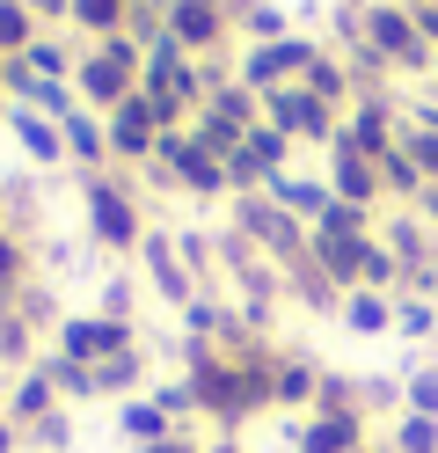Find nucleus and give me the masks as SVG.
Returning <instances> with one entry per match:
<instances>
[{"label": "nucleus", "instance_id": "obj_1", "mask_svg": "<svg viewBox=\"0 0 438 453\" xmlns=\"http://www.w3.org/2000/svg\"><path fill=\"white\" fill-rule=\"evenodd\" d=\"M183 380L197 395V424L204 432H234L242 439L249 424L271 410V373H249V365H234V351L219 344H197V336H183Z\"/></svg>", "mask_w": 438, "mask_h": 453}, {"label": "nucleus", "instance_id": "obj_2", "mask_svg": "<svg viewBox=\"0 0 438 453\" xmlns=\"http://www.w3.org/2000/svg\"><path fill=\"white\" fill-rule=\"evenodd\" d=\"M81 226H88V242L110 249V257H139V242H146V205H139V183L132 176H117V168H96V176H81Z\"/></svg>", "mask_w": 438, "mask_h": 453}, {"label": "nucleus", "instance_id": "obj_3", "mask_svg": "<svg viewBox=\"0 0 438 453\" xmlns=\"http://www.w3.org/2000/svg\"><path fill=\"white\" fill-rule=\"evenodd\" d=\"M227 226H234L242 242H256L278 271H285V264H300V257H307V234H314V226H307V219H292L271 190H242V197H227Z\"/></svg>", "mask_w": 438, "mask_h": 453}, {"label": "nucleus", "instance_id": "obj_4", "mask_svg": "<svg viewBox=\"0 0 438 453\" xmlns=\"http://www.w3.org/2000/svg\"><path fill=\"white\" fill-rule=\"evenodd\" d=\"M139 66H146V44H139V37H103V44L81 51L73 96H81L88 110H117L125 96H139Z\"/></svg>", "mask_w": 438, "mask_h": 453}, {"label": "nucleus", "instance_id": "obj_5", "mask_svg": "<svg viewBox=\"0 0 438 453\" xmlns=\"http://www.w3.org/2000/svg\"><path fill=\"white\" fill-rule=\"evenodd\" d=\"M358 22H365V44H373L395 73H424V81H431V59H438V51H431V37L417 30L409 0H365Z\"/></svg>", "mask_w": 438, "mask_h": 453}, {"label": "nucleus", "instance_id": "obj_6", "mask_svg": "<svg viewBox=\"0 0 438 453\" xmlns=\"http://www.w3.org/2000/svg\"><path fill=\"white\" fill-rule=\"evenodd\" d=\"M263 125H278L292 147L329 154V147H336V132H343V110H329L314 88H300V81H285V88H271V96H263Z\"/></svg>", "mask_w": 438, "mask_h": 453}, {"label": "nucleus", "instance_id": "obj_7", "mask_svg": "<svg viewBox=\"0 0 438 453\" xmlns=\"http://www.w3.org/2000/svg\"><path fill=\"white\" fill-rule=\"evenodd\" d=\"M314 51H321V37H307V30H292L278 44H242V51H234V81L256 88V96H271V88H285V81L307 73Z\"/></svg>", "mask_w": 438, "mask_h": 453}, {"label": "nucleus", "instance_id": "obj_8", "mask_svg": "<svg viewBox=\"0 0 438 453\" xmlns=\"http://www.w3.org/2000/svg\"><path fill=\"white\" fill-rule=\"evenodd\" d=\"M139 278H146V293H161L168 307H175V315H183V307L204 293L197 286V271L183 264V249H175V226H146V242H139Z\"/></svg>", "mask_w": 438, "mask_h": 453}, {"label": "nucleus", "instance_id": "obj_9", "mask_svg": "<svg viewBox=\"0 0 438 453\" xmlns=\"http://www.w3.org/2000/svg\"><path fill=\"white\" fill-rule=\"evenodd\" d=\"M103 132H110V168H146L161 147V118L146 96H125L117 110H103Z\"/></svg>", "mask_w": 438, "mask_h": 453}, {"label": "nucleus", "instance_id": "obj_10", "mask_svg": "<svg viewBox=\"0 0 438 453\" xmlns=\"http://www.w3.org/2000/svg\"><path fill=\"white\" fill-rule=\"evenodd\" d=\"M58 351H73V358H88V365H103V358H117V351H132V344H146L139 336V322H117V315H66L58 322V336H51Z\"/></svg>", "mask_w": 438, "mask_h": 453}, {"label": "nucleus", "instance_id": "obj_11", "mask_svg": "<svg viewBox=\"0 0 438 453\" xmlns=\"http://www.w3.org/2000/svg\"><path fill=\"white\" fill-rule=\"evenodd\" d=\"M336 139L380 161V154H388L395 139H402V103H395V96H358V103L343 110V132H336Z\"/></svg>", "mask_w": 438, "mask_h": 453}, {"label": "nucleus", "instance_id": "obj_12", "mask_svg": "<svg viewBox=\"0 0 438 453\" xmlns=\"http://www.w3.org/2000/svg\"><path fill=\"white\" fill-rule=\"evenodd\" d=\"M321 176H329V190L343 197V205H373V212H388V190H380V161L358 154V147H336L321 154Z\"/></svg>", "mask_w": 438, "mask_h": 453}, {"label": "nucleus", "instance_id": "obj_13", "mask_svg": "<svg viewBox=\"0 0 438 453\" xmlns=\"http://www.w3.org/2000/svg\"><path fill=\"white\" fill-rule=\"evenodd\" d=\"M380 249L402 264V278L409 271H424V264H438V234L424 226V212L417 205H395V212H380Z\"/></svg>", "mask_w": 438, "mask_h": 453}, {"label": "nucleus", "instance_id": "obj_14", "mask_svg": "<svg viewBox=\"0 0 438 453\" xmlns=\"http://www.w3.org/2000/svg\"><path fill=\"white\" fill-rule=\"evenodd\" d=\"M314 395H321V358L285 344L278 373H271V410H285V417H307V410H314Z\"/></svg>", "mask_w": 438, "mask_h": 453}, {"label": "nucleus", "instance_id": "obj_15", "mask_svg": "<svg viewBox=\"0 0 438 453\" xmlns=\"http://www.w3.org/2000/svg\"><path fill=\"white\" fill-rule=\"evenodd\" d=\"M8 139L22 147L29 168H66V132H58V118H44V110H8Z\"/></svg>", "mask_w": 438, "mask_h": 453}, {"label": "nucleus", "instance_id": "obj_16", "mask_svg": "<svg viewBox=\"0 0 438 453\" xmlns=\"http://www.w3.org/2000/svg\"><path fill=\"white\" fill-rule=\"evenodd\" d=\"M365 446V417L350 410H307L300 417V446L292 453H358Z\"/></svg>", "mask_w": 438, "mask_h": 453}, {"label": "nucleus", "instance_id": "obj_17", "mask_svg": "<svg viewBox=\"0 0 438 453\" xmlns=\"http://www.w3.org/2000/svg\"><path fill=\"white\" fill-rule=\"evenodd\" d=\"M154 388V358H146V344H132V351H117V358H103L96 365V403H132V395H146Z\"/></svg>", "mask_w": 438, "mask_h": 453}, {"label": "nucleus", "instance_id": "obj_18", "mask_svg": "<svg viewBox=\"0 0 438 453\" xmlns=\"http://www.w3.org/2000/svg\"><path fill=\"white\" fill-rule=\"evenodd\" d=\"M58 132H66V161L81 168V176H96V168H110V132H103V110H66L58 118Z\"/></svg>", "mask_w": 438, "mask_h": 453}, {"label": "nucleus", "instance_id": "obj_19", "mask_svg": "<svg viewBox=\"0 0 438 453\" xmlns=\"http://www.w3.org/2000/svg\"><path fill=\"white\" fill-rule=\"evenodd\" d=\"M285 307H300V315H336V307H343V286H336L314 257H300V264H285Z\"/></svg>", "mask_w": 438, "mask_h": 453}, {"label": "nucleus", "instance_id": "obj_20", "mask_svg": "<svg viewBox=\"0 0 438 453\" xmlns=\"http://www.w3.org/2000/svg\"><path fill=\"white\" fill-rule=\"evenodd\" d=\"M51 410H66V403H58V388L44 380V365H29V373H15V380H8V403H0V417H8L15 432H29V424H44Z\"/></svg>", "mask_w": 438, "mask_h": 453}, {"label": "nucleus", "instance_id": "obj_21", "mask_svg": "<svg viewBox=\"0 0 438 453\" xmlns=\"http://www.w3.org/2000/svg\"><path fill=\"white\" fill-rule=\"evenodd\" d=\"M271 197H278L292 219H307V226L336 205V190H329V176H321V168H314V176H307V168H285V176H271Z\"/></svg>", "mask_w": 438, "mask_h": 453}, {"label": "nucleus", "instance_id": "obj_22", "mask_svg": "<svg viewBox=\"0 0 438 453\" xmlns=\"http://www.w3.org/2000/svg\"><path fill=\"white\" fill-rule=\"evenodd\" d=\"M132 22V0H66V30L81 44H103V37H125Z\"/></svg>", "mask_w": 438, "mask_h": 453}, {"label": "nucleus", "instance_id": "obj_23", "mask_svg": "<svg viewBox=\"0 0 438 453\" xmlns=\"http://www.w3.org/2000/svg\"><path fill=\"white\" fill-rule=\"evenodd\" d=\"M336 322H343L350 336H395V293H373V286H358V293H343V307H336Z\"/></svg>", "mask_w": 438, "mask_h": 453}, {"label": "nucleus", "instance_id": "obj_24", "mask_svg": "<svg viewBox=\"0 0 438 453\" xmlns=\"http://www.w3.org/2000/svg\"><path fill=\"white\" fill-rule=\"evenodd\" d=\"M37 365H44V380L58 388V403H66V410L96 403V365H88V358H73V351H58V344H51Z\"/></svg>", "mask_w": 438, "mask_h": 453}, {"label": "nucleus", "instance_id": "obj_25", "mask_svg": "<svg viewBox=\"0 0 438 453\" xmlns=\"http://www.w3.org/2000/svg\"><path fill=\"white\" fill-rule=\"evenodd\" d=\"M300 88H314V96L329 103V110H350V103H358V88H350V66H343V51H329V44H321L314 59H307Z\"/></svg>", "mask_w": 438, "mask_h": 453}, {"label": "nucleus", "instance_id": "obj_26", "mask_svg": "<svg viewBox=\"0 0 438 453\" xmlns=\"http://www.w3.org/2000/svg\"><path fill=\"white\" fill-rule=\"evenodd\" d=\"M161 432H175V424H168V410L154 403V388L132 395V403H117V439H125V446H146V439H161Z\"/></svg>", "mask_w": 438, "mask_h": 453}, {"label": "nucleus", "instance_id": "obj_27", "mask_svg": "<svg viewBox=\"0 0 438 453\" xmlns=\"http://www.w3.org/2000/svg\"><path fill=\"white\" fill-rule=\"evenodd\" d=\"M292 30H300V22H292L285 0H256V8L234 22V37H242V44H278V37H292Z\"/></svg>", "mask_w": 438, "mask_h": 453}, {"label": "nucleus", "instance_id": "obj_28", "mask_svg": "<svg viewBox=\"0 0 438 453\" xmlns=\"http://www.w3.org/2000/svg\"><path fill=\"white\" fill-rule=\"evenodd\" d=\"M424 168L417 161H409L402 147H388V154H380V190H388V205H417V197H424Z\"/></svg>", "mask_w": 438, "mask_h": 453}, {"label": "nucleus", "instance_id": "obj_29", "mask_svg": "<svg viewBox=\"0 0 438 453\" xmlns=\"http://www.w3.org/2000/svg\"><path fill=\"white\" fill-rule=\"evenodd\" d=\"M395 336L431 351V336H438V300H424V293H395Z\"/></svg>", "mask_w": 438, "mask_h": 453}, {"label": "nucleus", "instance_id": "obj_30", "mask_svg": "<svg viewBox=\"0 0 438 453\" xmlns=\"http://www.w3.org/2000/svg\"><path fill=\"white\" fill-rule=\"evenodd\" d=\"M402 410H417V417H438V358H409L402 365Z\"/></svg>", "mask_w": 438, "mask_h": 453}, {"label": "nucleus", "instance_id": "obj_31", "mask_svg": "<svg viewBox=\"0 0 438 453\" xmlns=\"http://www.w3.org/2000/svg\"><path fill=\"white\" fill-rule=\"evenodd\" d=\"M242 147H249V161L263 168V183H271V176H285V168H292V154H300V147H292V139H285L278 125H256V132L242 139Z\"/></svg>", "mask_w": 438, "mask_h": 453}, {"label": "nucleus", "instance_id": "obj_32", "mask_svg": "<svg viewBox=\"0 0 438 453\" xmlns=\"http://www.w3.org/2000/svg\"><path fill=\"white\" fill-rule=\"evenodd\" d=\"M15 315H22L29 329H51V336H58V322H66V307H58V286H44V278H29V286L15 293Z\"/></svg>", "mask_w": 438, "mask_h": 453}, {"label": "nucleus", "instance_id": "obj_33", "mask_svg": "<svg viewBox=\"0 0 438 453\" xmlns=\"http://www.w3.org/2000/svg\"><path fill=\"white\" fill-rule=\"evenodd\" d=\"M73 446H81L73 410H51L44 424H29V432H22V453H73Z\"/></svg>", "mask_w": 438, "mask_h": 453}, {"label": "nucleus", "instance_id": "obj_34", "mask_svg": "<svg viewBox=\"0 0 438 453\" xmlns=\"http://www.w3.org/2000/svg\"><path fill=\"white\" fill-rule=\"evenodd\" d=\"M388 453H438V417L402 410V417L388 424Z\"/></svg>", "mask_w": 438, "mask_h": 453}, {"label": "nucleus", "instance_id": "obj_35", "mask_svg": "<svg viewBox=\"0 0 438 453\" xmlns=\"http://www.w3.org/2000/svg\"><path fill=\"white\" fill-rule=\"evenodd\" d=\"M37 30H44V22L29 15V0H0V51H8V59L37 44Z\"/></svg>", "mask_w": 438, "mask_h": 453}, {"label": "nucleus", "instance_id": "obj_36", "mask_svg": "<svg viewBox=\"0 0 438 453\" xmlns=\"http://www.w3.org/2000/svg\"><path fill=\"white\" fill-rule=\"evenodd\" d=\"M37 358H44L37 351V329H29L22 315H0V365H22V373H29Z\"/></svg>", "mask_w": 438, "mask_h": 453}, {"label": "nucleus", "instance_id": "obj_37", "mask_svg": "<svg viewBox=\"0 0 438 453\" xmlns=\"http://www.w3.org/2000/svg\"><path fill=\"white\" fill-rule=\"evenodd\" d=\"M395 147H402V154H409V161H417L424 176L438 183V132H431V125H417V118H409V103H402V139H395Z\"/></svg>", "mask_w": 438, "mask_h": 453}, {"label": "nucleus", "instance_id": "obj_38", "mask_svg": "<svg viewBox=\"0 0 438 453\" xmlns=\"http://www.w3.org/2000/svg\"><path fill=\"white\" fill-rule=\"evenodd\" d=\"M314 410H350V417H365V380L329 373V365H321V395H314Z\"/></svg>", "mask_w": 438, "mask_h": 453}, {"label": "nucleus", "instance_id": "obj_39", "mask_svg": "<svg viewBox=\"0 0 438 453\" xmlns=\"http://www.w3.org/2000/svg\"><path fill=\"white\" fill-rule=\"evenodd\" d=\"M190 132H197V147H204V154H219V161H227V154H234V147L249 139L242 125H227L219 110H197V118H190Z\"/></svg>", "mask_w": 438, "mask_h": 453}, {"label": "nucleus", "instance_id": "obj_40", "mask_svg": "<svg viewBox=\"0 0 438 453\" xmlns=\"http://www.w3.org/2000/svg\"><path fill=\"white\" fill-rule=\"evenodd\" d=\"M314 226H321V234H380V212H373V205H343V197H336Z\"/></svg>", "mask_w": 438, "mask_h": 453}, {"label": "nucleus", "instance_id": "obj_41", "mask_svg": "<svg viewBox=\"0 0 438 453\" xmlns=\"http://www.w3.org/2000/svg\"><path fill=\"white\" fill-rule=\"evenodd\" d=\"M139 293H146V278H132V271H117L110 286H103V300H96V315H117V322H132V307H139Z\"/></svg>", "mask_w": 438, "mask_h": 453}, {"label": "nucleus", "instance_id": "obj_42", "mask_svg": "<svg viewBox=\"0 0 438 453\" xmlns=\"http://www.w3.org/2000/svg\"><path fill=\"white\" fill-rule=\"evenodd\" d=\"M154 403L168 410V424H197V395H190L183 373H175V380H154Z\"/></svg>", "mask_w": 438, "mask_h": 453}, {"label": "nucleus", "instance_id": "obj_43", "mask_svg": "<svg viewBox=\"0 0 438 453\" xmlns=\"http://www.w3.org/2000/svg\"><path fill=\"white\" fill-rule=\"evenodd\" d=\"M204 424H175V432H161V439H146V446H132V453H204Z\"/></svg>", "mask_w": 438, "mask_h": 453}, {"label": "nucleus", "instance_id": "obj_44", "mask_svg": "<svg viewBox=\"0 0 438 453\" xmlns=\"http://www.w3.org/2000/svg\"><path fill=\"white\" fill-rule=\"evenodd\" d=\"M29 15H37L44 30H66V0H29Z\"/></svg>", "mask_w": 438, "mask_h": 453}, {"label": "nucleus", "instance_id": "obj_45", "mask_svg": "<svg viewBox=\"0 0 438 453\" xmlns=\"http://www.w3.org/2000/svg\"><path fill=\"white\" fill-rule=\"evenodd\" d=\"M417 212H424V226L438 234V183H424V197H417Z\"/></svg>", "mask_w": 438, "mask_h": 453}, {"label": "nucleus", "instance_id": "obj_46", "mask_svg": "<svg viewBox=\"0 0 438 453\" xmlns=\"http://www.w3.org/2000/svg\"><path fill=\"white\" fill-rule=\"evenodd\" d=\"M204 453H242V439H234V432H212V439H204Z\"/></svg>", "mask_w": 438, "mask_h": 453}, {"label": "nucleus", "instance_id": "obj_47", "mask_svg": "<svg viewBox=\"0 0 438 453\" xmlns=\"http://www.w3.org/2000/svg\"><path fill=\"white\" fill-rule=\"evenodd\" d=\"M0 453H22V432H15L8 417H0Z\"/></svg>", "mask_w": 438, "mask_h": 453}, {"label": "nucleus", "instance_id": "obj_48", "mask_svg": "<svg viewBox=\"0 0 438 453\" xmlns=\"http://www.w3.org/2000/svg\"><path fill=\"white\" fill-rule=\"evenodd\" d=\"M329 8H365V0H329Z\"/></svg>", "mask_w": 438, "mask_h": 453}, {"label": "nucleus", "instance_id": "obj_49", "mask_svg": "<svg viewBox=\"0 0 438 453\" xmlns=\"http://www.w3.org/2000/svg\"><path fill=\"white\" fill-rule=\"evenodd\" d=\"M431 358H438V336H431Z\"/></svg>", "mask_w": 438, "mask_h": 453}, {"label": "nucleus", "instance_id": "obj_50", "mask_svg": "<svg viewBox=\"0 0 438 453\" xmlns=\"http://www.w3.org/2000/svg\"><path fill=\"white\" fill-rule=\"evenodd\" d=\"M424 8H438V0H424Z\"/></svg>", "mask_w": 438, "mask_h": 453}]
</instances>
